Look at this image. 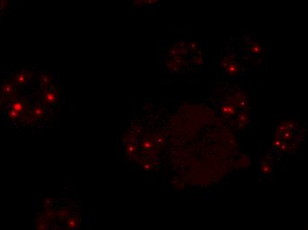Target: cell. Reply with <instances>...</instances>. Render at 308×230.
Here are the masks:
<instances>
[{"label":"cell","instance_id":"5b68a950","mask_svg":"<svg viewBox=\"0 0 308 230\" xmlns=\"http://www.w3.org/2000/svg\"><path fill=\"white\" fill-rule=\"evenodd\" d=\"M225 70L228 71V73L230 75H236V74L239 73L238 67H236L235 64H233V63H228L226 67H225Z\"/></svg>","mask_w":308,"mask_h":230},{"label":"cell","instance_id":"9c48e42d","mask_svg":"<svg viewBox=\"0 0 308 230\" xmlns=\"http://www.w3.org/2000/svg\"><path fill=\"white\" fill-rule=\"evenodd\" d=\"M43 112H44V110H43V107L40 106H35L34 109H33L32 115H34V117H36V118H38V117L43 116Z\"/></svg>","mask_w":308,"mask_h":230},{"label":"cell","instance_id":"5bb4252c","mask_svg":"<svg viewBox=\"0 0 308 230\" xmlns=\"http://www.w3.org/2000/svg\"><path fill=\"white\" fill-rule=\"evenodd\" d=\"M190 49L192 50V51H195V50H197V44L196 43H190Z\"/></svg>","mask_w":308,"mask_h":230},{"label":"cell","instance_id":"30bf717a","mask_svg":"<svg viewBox=\"0 0 308 230\" xmlns=\"http://www.w3.org/2000/svg\"><path fill=\"white\" fill-rule=\"evenodd\" d=\"M50 82H51V80H50L48 75H43L42 76V78H41V86H42V88H43V89L47 88L49 86V84H50Z\"/></svg>","mask_w":308,"mask_h":230},{"label":"cell","instance_id":"8992f818","mask_svg":"<svg viewBox=\"0 0 308 230\" xmlns=\"http://www.w3.org/2000/svg\"><path fill=\"white\" fill-rule=\"evenodd\" d=\"M1 90H2V92H3L4 94L10 95V94H13V93L14 92L15 88L12 83H5V84L2 86Z\"/></svg>","mask_w":308,"mask_h":230},{"label":"cell","instance_id":"7a4b0ae2","mask_svg":"<svg viewBox=\"0 0 308 230\" xmlns=\"http://www.w3.org/2000/svg\"><path fill=\"white\" fill-rule=\"evenodd\" d=\"M220 110L222 112L223 114L228 117L230 115H234L236 112V107L234 105H231V104H228V105H226V106H222L220 108Z\"/></svg>","mask_w":308,"mask_h":230},{"label":"cell","instance_id":"3957f363","mask_svg":"<svg viewBox=\"0 0 308 230\" xmlns=\"http://www.w3.org/2000/svg\"><path fill=\"white\" fill-rule=\"evenodd\" d=\"M14 82L16 84L19 85H23L27 82V74L25 72H20L19 74H17L14 78Z\"/></svg>","mask_w":308,"mask_h":230},{"label":"cell","instance_id":"6da1fadb","mask_svg":"<svg viewBox=\"0 0 308 230\" xmlns=\"http://www.w3.org/2000/svg\"><path fill=\"white\" fill-rule=\"evenodd\" d=\"M56 99H57V94L53 90L47 91L43 96V102L46 105H52L56 102Z\"/></svg>","mask_w":308,"mask_h":230},{"label":"cell","instance_id":"8fae6325","mask_svg":"<svg viewBox=\"0 0 308 230\" xmlns=\"http://www.w3.org/2000/svg\"><path fill=\"white\" fill-rule=\"evenodd\" d=\"M250 51L252 53L259 54V53L261 52V45H260V43H255V44H253L252 46H250Z\"/></svg>","mask_w":308,"mask_h":230},{"label":"cell","instance_id":"4fadbf2b","mask_svg":"<svg viewBox=\"0 0 308 230\" xmlns=\"http://www.w3.org/2000/svg\"><path fill=\"white\" fill-rule=\"evenodd\" d=\"M193 63H195V64L197 65V66H200V65L203 63L202 58H198V57L194 58H193Z\"/></svg>","mask_w":308,"mask_h":230},{"label":"cell","instance_id":"7c38bea8","mask_svg":"<svg viewBox=\"0 0 308 230\" xmlns=\"http://www.w3.org/2000/svg\"><path fill=\"white\" fill-rule=\"evenodd\" d=\"M19 112H17L16 111L13 110V109L9 110L8 112H7V116L9 117V119H11V120H16L19 117Z\"/></svg>","mask_w":308,"mask_h":230},{"label":"cell","instance_id":"277c9868","mask_svg":"<svg viewBox=\"0 0 308 230\" xmlns=\"http://www.w3.org/2000/svg\"><path fill=\"white\" fill-rule=\"evenodd\" d=\"M260 172H261L262 174H264V175H269L270 173L272 172L273 167H272V166H271L269 163L264 162V163H262L261 165H260Z\"/></svg>","mask_w":308,"mask_h":230},{"label":"cell","instance_id":"ba28073f","mask_svg":"<svg viewBox=\"0 0 308 230\" xmlns=\"http://www.w3.org/2000/svg\"><path fill=\"white\" fill-rule=\"evenodd\" d=\"M12 109L16 111L17 112L20 113V112H22L23 110H24V106H23V104H22L21 101L19 100L14 101V102H13V104H12Z\"/></svg>","mask_w":308,"mask_h":230},{"label":"cell","instance_id":"52a82bcc","mask_svg":"<svg viewBox=\"0 0 308 230\" xmlns=\"http://www.w3.org/2000/svg\"><path fill=\"white\" fill-rule=\"evenodd\" d=\"M237 120H238V124H239V127L241 129L245 128L247 124V120H248V114L245 113V112H242L239 114L238 118H237Z\"/></svg>","mask_w":308,"mask_h":230},{"label":"cell","instance_id":"9a60e30c","mask_svg":"<svg viewBox=\"0 0 308 230\" xmlns=\"http://www.w3.org/2000/svg\"><path fill=\"white\" fill-rule=\"evenodd\" d=\"M1 6H2V5H1V1H0V7H1Z\"/></svg>","mask_w":308,"mask_h":230}]
</instances>
